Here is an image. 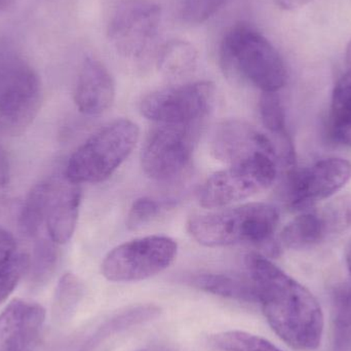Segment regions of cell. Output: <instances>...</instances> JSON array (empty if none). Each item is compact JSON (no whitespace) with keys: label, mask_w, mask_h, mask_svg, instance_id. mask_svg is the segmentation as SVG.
<instances>
[{"label":"cell","mask_w":351,"mask_h":351,"mask_svg":"<svg viewBox=\"0 0 351 351\" xmlns=\"http://www.w3.org/2000/svg\"><path fill=\"white\" fill-rule=\"evenodd\" d=\"M245 266L274 333L294 350H317L323 337L324 315L315 297L260 254L247 255Z\"/></svg>","instance_id":"1"},{"label":"cell","mask_w":351,"mask_h":351,"mask_svg":"<svg viewBox=\"0 0 351 351\" xmlns=\"http://www.w3.org/2000/svg\"><path fill=\"white\" fill-rule=\"evenodd\" d=\"M220 62L228 77L251 82L262 93H278L287 82V68L280 53L261 33L245 25L226 33Z\"/></svg>","instance_id":"2"},{"label":"cell","mask_w":351,"mask_h":351,"mask_svg":"<svg viewBox=\"0 0 351 351\" xmlns=\"http://www.w3.org/2000/svg\"><path fill=\"white\" fill-rule=\"evenodd\" d=\"M280 222L272 204L252 202L189 219L188 232L200 245L217 247L262 243L271 239Z\"/></svg>","instance_id":"3"},{"label":"cell","mask_w":351,"mask_h":351,"mask_svg":"<svg viewBox=\"0 0 351 351\" xmlns=\"http://www.w3.org/2000/svg\"><path fill=\"white\" fill-rule=\"evenodd\" d=\"M139 134V128L130 119L107 123L72 154L64 176L80 185L105 181L133 152Z\"/></svg>","instance_id":"4"},{"label":"cell","mask_w":351,"mask_h":351,"mask_svg":"<svg viewBox=\"0 0 351 351\" xmlns=\"http://www.w3.org/2000/svg\"><path fill=\"white\" fill-rule=\"evenodd\" d=\"M41 84L30 64L14 47L0 43V123L21 134L38 114Z\"/></svg>","instance_id":"5"},{"label":"cell","mask_w":351,"mask_h":351,"mask_svg":"<svg viewBox=\"0 0 351 351\" xmlns=\"http://www.w3.org/2000/svg\"><path fill=\"white\" fill-rule=\"evenodd\" d=\"M276 177L278 162L257 154L210 176L200 188L198 200L204 208H224L268 189Z\"/></svg>","instance_id":"6"},{"label":"cell","mask_w":351,"mask_h":351,"mask_svg":"<svg viewBox=\"0 0 351 351\" xmlns=\"http://www.w3.org/2000/svg\"><path fill=\"white\" fill-rule=\"evenodd\" d=\"M177 253V243L171 237H141L117 245L109 252L103 260L101 271L110 282H139L170 267Z\"/></svg>","instance_id":"7"},{"label":"cell","mask_w":351,"mask_h":351,"mask_svg":"<svg viewBox=\"0 0 351 351\" xmlns=\"http://www.w3.org/2000/svg\"><path fill=\"white\" fill-rule=\"evenodd\" d=\"M215 99L213 82H191L150 93L140 103V111L158 125H202Z\"/></svg>","instance_id":"8"},{"label":"cell","mask_w":351,"mask_h":351,"mask_svg":"<svg viewBox=\"0 0 351 351\" xmlns=\"http://www.w3.org/2000/svg\"><path fill=\"white\" fill-rule=\"evenodd\" d=\"M200 125H158L144 144V173L156 181L179 177L191 162Z\"/></svg>","instance_id":"9"},{"label":"cell","mask_w":351,"mask_h":351,"mask_svg":"<svg viewBox=\"0 0 351 351\" xmlns=\"http://www.w3.org/2000/svg\"><path fill=\"white\" fill-rule=\"evenodd\" d=\"M160 22L162 8L158 4L150 0H123L109 22V41L123 57L142 59L156 40Z\"/></svg>","instance_id":"10"},{"label":"cell","mask_w":351,"mask_h":351,"mask_svg":"<svg viewBox=\"0 0 351 351\" xmlns=\"http://www.w3.org/2000/svg\"><path fill=\"white\" fill-rule=\"evenodd\" d=\"M350 180V162L343 158H326L307 170H288L284 182L285 197L293 210H304L332 197Z\"/></svg>","instance_id":"11"},{"label":"cell","mask_w":351,"mask_h":351,"mask_svg":"<svg viewBox=\"0 0 351 351\" xmlns=\"http://www.w3.org/2000/svg\"><path fill=\"white\" fill-rule=\"evenodd\" d=\"M213 156L225 164L233 165L257 154L271 156L278 162L272 139L241 119H227L219 123L210 140Z\"/></svg>","instance_id":"12"},{"label":"cell","mask_w":351,"mask_h":351,"mask_svg":"<svg viewBox=\"0 0 351 351\" xmlns=\"http://www.w3.org/2000/svg\"><path fill=\"white\" fill-rule=\"evenodd\" d=\"M45 319L41 305L16 299L0 315V351H29Z\"/></svg>","instance_id":"13"},{"label":"cell","mask_w":351,"mask_h":351,"mask_svg":"<svg viewBox=\"0 0 351 351\" xmlns=\"http://www.w3.org/2000/svg\"><path fill=\"white\" fill-rule=\"evenodd\" d=\"M51 195L47 206V223L49 239L64 245L73 237L80 215L82 189L80 184L63 179L51 180Z\"/></svg>","instance_id":"14"},{"label":"cell","mask_w":351,"mask_h":351,"mask_svg":"<svg viewBox=\"0 0 351 351\" xmlns=\"http://www.w3.org/2000/svg\"><path fill=\"white\" fill-rule=\"evenodd\" d=\"M114 97L115 84L110 72L98 60L86 58L74 90L78 110L90 117L102 114L112 105Z\"/></svg>","instance_id":"15"},{"label":"cell","mask_w":351,"mask_h":351,"mask_svg":"<svg viewBox=\"0 0 351 351\" xmlns=\"http://www.w3.org/2000/svg\"><path fill=\"white\" fill-rule=\"evenodd\" d=\"M191 286L202 292L245 303H259L257 288L251 276L237 274H194L189 278Z\"/></svg>","instance_id":"16"},{"label":"cell","mask_w":351,"mask_h":351,"mask_svg":"<svg viewBox=\"0 0 351 351\" xmlns=\"http://www.w3.org/2000/svg\"><path fill=\"white\" fill-rule=\"evenodd\" d=\"M162 308L154 304H138L127 307L113 315L95 332L88 341L86 350H95L102 342L127 330L158 319Z\"/></svg>","instance_id":"17"},{"label":"cell","mask_w":351,"mask_h":351,"mask_svg":"<svg viewBox=\"0 0 351 351\" xmlns=\"http://www.w3.org/2000/svg\"><path fill=\"white\" fill-rule=\"evenodd\" d=\"M327 239L317 210L306 212L291 221L280 235V241L290 250L311 249Z\"/></svg>","instance_id":"18"},{"label":"cell","mask_w":351,"mask_h":351,"mask_svg":"<svg viewBox=\"0 0 351 351\" xmlns=\"http://www.w3.org/2000/svg\"><path fill=\"white\" fill-rule=\"evenodd\" d=\"M51 183L47 180L36 184L25 197L19 214V228L25 237H35L45 222Z\"/></svg>","instance_id":"19"},{"label":"cell","mask_w":351,"mask_h":351,"mask_svg":"<svg viewBox=\"0 0 351 351\" xmlns=\"http://www.w3.org/2000/svg\"><path fill=\"white\" fill-rule=\"evenodd\" d=\"M332 336L333 351H351V282L332 292Z\"/></svg>","instance_id":"20"},{"label":"cell","mask_w":351,"mask_h":351,"mask_svg":"<svg viewBox=\"0 0 351 351\" xmlns=\"http://www.w3.org/2000/svg\"><path fill=\"white\" fill-rule=\"evenodd\" d=\"M197 60L195 47L181 39H174L162 45L158 51V69L171 77H180L193 70Z\"/></svg>","instance_id":"21"},{"label":"cell","mask_w":351,"mask_h":351,"mask_svg":"<svg viewBox=\"0 0 351 351\" xmlns=\"http://www.w3.org/2000/svg\"><path fill=\"white\" fill-rule=\"evenodd\" d=\"M259 107L262 123L274 138L272 141L276 147L282 149L292 146L287 131L286 114L278 93H262Z\"/></svg>","instance_id":"22"},{"label":"cell","mask_w":351,"mask_h":351,"mask_svg":"<svg viewBox=\"0 0 351 351\" xmlns=\"http://www.w3.org/2000/svg\"><path fill=\"white\" fill-rule=\"evenodd\" d=\"M84 284L75 274L68 272L60 278L53 303V315L58 321H67L73 317L82 296Z\"/></svg>","instance_id":"23"},{"label":"cell","mask_w":351,"mask_h":351,"mask_svg":"<svg viewBox=\"0 0 351 351\" xmlns=\"http://www.w3.org/2000/svg\"><path fill=\"white\" fill-rule=\"evenodd\" d=\"M59 262V250L57 243L51 239H41L37 241L29 263L28 274L31 282L43 285L51 280L57 269Z\"/></svg>","instance_id":"24"},{"label":"cell","mask_w":351,"mask_h":351,"mask_svg":"<svg viewBox=\"0 0 351 351\" xmlns=\"http://www.w3.org/2000/svg\"><path fill=\"white\" fill-rule=\"evenodd\" d=\"M210 343L221 351H282L263 337L239 330L215 334Z\"/></svg>","instance_id":"25"},{"label":"cell","mask_w":351,"mask_h":351,"mask_svg":"<svg viewBox=\"0 0 351 351\" xmlns=\"http://www.w3.org/2000/svg\"><path fill=\"white\" fill-rule=\"evenodd\" d=\"M351 119V40L346 55V70L336 82L332 95L330 127Z\"/></svg>","instance_id":"26"},{"label":"cell","mask_w":351,"mask_h":351,"mask_svg":"<svg viewBox=\"0 0 351 351\" xmlns=\"http://www.w3.org/2000/svg\"><path fill=\"white\" fill-rule=\"evenodd\" d=\"M317 213L327 239L341 234L351 227V194H344L330 200Z\"/></svg>","instance_id":"27"},{"label":"cell","mask_w":351,"mask_h":351,"mask_svg":"<svg viewBox=\"0 0 351 351\" xmlns=\"http://www.w3.org/2000/svg\"><path fill=\"white\" fill-rule=\"evenodd\" d=\"M30 257L27 254H14L0 266V304L8 298L25 274H28Z\"/></svg>","instance_id":"28"},{"label":"cell","mask_w":351,"mask_h":351,"mask_svg":"<svg viewBox=\"0 0 351 351\" xmlns=\"http://www.w3.org/2000/svg\"><path fill=\"white\" fill-rule=\"evenodd\" d=\"M164 204L152 197L138 198L128 214L127 226L130 230H138L149 224L164 210Z\"/></svg>","instance_id":"29"},{"label":"cell","mask_w":351,"mask_h":351,"mask_svg":"<svg viewBox=\"0 0 351 351\" xmlns=\"http://www.w3.org/2000/svg\"><path fill=\"white\" fill-rule=\"evenodd\" d=\"M225 0H183L182 14L190 24H200L214 16Z\"/></svg>","instance_id":"30"},{"label":"cell","mask_w":351,"mask_h":351,"mask_svg":"<svg viewBox=\"0 0 351 351\" xmlns=\"http://www.w3.org/2000/svg\"><path fill=\"white\" fill-rule=\"evenodd\" d=\"M16 241L12 233L0 228V266L8 261L16 251Z\"/></svg>","instance_id":"31"},{"label":"cell","mask_w":351,"mask_h":351,"mask_svg":"<svg viewBox=\"0 0 351 351\" xmlns=\"http://www.w3.org/2000/svg\"><path fill=\"white\" fill-rule=\"evenodd\" d=\"M332 138L341 145L351 147V119L339 125L330 127Z\"/></svg>","instance_id":"32"},{"label":"cell","mask_w":351,"mask_h":351,"mask_svg":"<svg viewBox=\"0 0 351 351\" xmlns=\"http://www.w3.org/2000/svg\"><path fill=\"white\" fill-rule=\"evenodd\" d=\"M10 160L5 149L0 145V187H4L10 182Z\"/></svg>","instance_id":"33"},{"label":"cell","mask_w":351,"mask_h":351,"mask_svg":"<svg viewBox=\"0 0 351 351\" xmlns=\"http://www.w3.org/2000/svg\"><path fill=\"white\" fill-rule=\"evenodd\" d=\"M276 4L285 10H295L311 3L313 0H276Z\"/></svg>","instance_id":"34"},{"label":"cell","mask_w":351,"mask_h":351,"mask_svg":"<svg viewBox=\"0 0 351 351\" xmlns=\"http://www.w3.org/2000/svg\"><path fill=\"white\" fill-rule=\"evenodd\" d=\"M16 0H0V12H5L14 5Z\"/></svg>","instance_id":"35"},{"label":"cell","mask_w":351,"mask_h":351,"mask_svg":"<svg viewBox=\"0 0 351 351\" xmlns=\"http://www.w3.org/2000/svg\"><path fill=\"white\" fill-rule=\"evenodd\" d=\"M142 351H175L173 348H169V346H154V348H148V350H144Z\"/></svg>","instance_id":"36"},{"label":"cell","mask_w":351,"mask_h":351,"mask_svg":"<svg viewBox=\"0 0 351 351\" xmlns=\"http://www.w3.org/2000/svg\"><path fill=\"white\" fill-rule=\"evenodd\" d=\"M346 262H348V270H350L351 274V241L350 245H348V252H346Z\"/></svg>","instance_id":"37"}]
</instances>
